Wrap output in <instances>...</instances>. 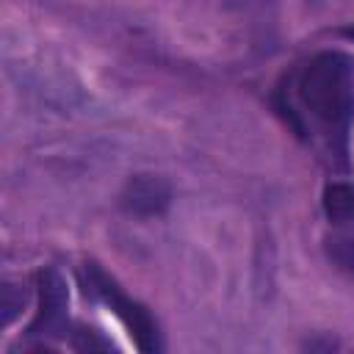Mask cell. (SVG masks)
I'll return each mask as SVG.
<instances>
[{
    "label": "cell",
    "instance_id": "cell-1",
    "mask_svg": "<svg viewBox=\"0 0 354 354\" xmlns=\"http://www.w3.org/2000/svg\"><path fill=\"white\" fill-rule=\"evenodd\" d=\"M299 102L313 116V122L326 136L332 155L346 163L348 155V130L354 122V64L348 55L326 50L310 58L301 69Z\"/></svg>",
    "mask_w": 354,
    "mask_h": 354
},
{
    "label": "cell",
    "instance_id": "cell-2",
    "mask_svg": "<svg viewBox=\"0 0 354 354\" xmlns=\"http://www.w3.org/2000/svg\"><path fill=\"white\" fill-rule=\"evenodd\" d=\"M83 282H86V293L97 296L100 301H105V304L111 307V313L122 321V326L127 329V335L133 337V343H136L141 351L152 354V351L160 348L158 324H155V318L149 315V310H147L144 304H138V301H133L130 296H124L122 288H119L111 277H105L97 266H86Z\"/></svg>",
    "mask_w": 354,
    "mask_h": 354
},
{
    "label": "cell",
    "instance_id": "cell-3",
    "mask_svg": "<svg viewBox=\"0 0 354 354\" xmlns=\"http://www.w3.org/2000/svg\"><path fill=\"white\" fill-rule=\"evenodd\" d=\"M66 282L55 268L39 271V310L28 326L30 337H55L66 329Z\"/></svg>",
    "mask_w": 354,
    "mask_h": 354
},
{
    "label": "cell",
    "instance_id": "cell-4",
    "mask_svg": "<svg viewBox=\"0 0 354 354\" xmlns=\"http://www.w3.org/2000/svg\"><path fill=\"white\" fill-rule=\"evenodd\" d=\"M171 202V188L158 174H136L119 194L122 210L130 216H160Z\"/></svg>",
    "mask_w": 354,
    "mask_h": 354
},
{
    "label": "cell",
    "instance_id": "cell-5",
    "mask_svg": "<svg viewBox=\"0 0 354 354\" xmlns=\"http://www.w3.org/2000/svg\"><path fill=\"white\" fill-rule=\"evenodd\" d=\"M324 213L335 224H354V185L329 183L324 188Z\"/></svg>",
    "mask_w": 354,
    "mask_h": 354
},
{
    "label": "cell",
    "instance_id": "cell-6",
    "mask_svg": "<svg viewBox=\"0 0 354 354\" xmlns=\"http://www.w3.org/2000/svg\"><path fill=\"white\" fill-rule=\"evenodd\" d=\"M326 254L329 260L354 277V235H332L326 238Z\"/></svg>",
    "mask_w": 354,
    "mask_h": 354
},
{
    "label": "cell",
    "instance_id": "cell-7",
    "mask_svg": "<svg viewBox=\"0 0 354 354\" xmlns=\"http://www.w3.org/2000/svg\"><path fill=\"white\" fill-rule=\"evenodd\" d=\"M22 304H25V293L17 290V285L3 282V324H8L17 315V310H22Z\"/></svg>",
    "mask_w": 354,
    "mask_h": 354
},
{
    "label": "cell",
    "instance_id": "cell-8",
    "mask_svg": "<svg viewBox=\"0 0 354 354\" xmlns=\"http://www.w3.org/2000/svg\"><path fill=\"white\" fill-rule=\"evenodd\" d=\"M75 346H77L80 351H86V348H88V351H91V348H111V343L97 340V332H94V329H80Z\"/></svg>",
    "mask_w": 354,
    "mask_h": 354
},
{
    "label": "cell",
    "instance_id": "cell-9",
    "mask_svg": "<svg viewBox=\"0 0 354 354\" xmlns=\"http://www.w3.org/2000/svg\"><path fill=\"white\" fill-rule=\"evenodd\" d=\"M343 33H346V36H348V39H354V28H346V30H343Z\"/></svg>",
    "mask_w": 354,
    "mask_h": 354
}]
</instances>
